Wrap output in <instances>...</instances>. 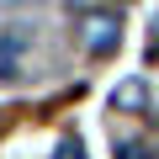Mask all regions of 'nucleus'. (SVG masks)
<instances>
[{"label": "nucleus", "instance_id": "1", "mask_svg": "<svg viewBox=\"0 0 159 159\" xmlns=\"http://www.w3.org/2000/svg\"><path fill=\"white\" fill-rule=\"evenodd\" d=\"M16 74H21V37H16L11 27H0V80L11 85Z\"/></svg>", "mask_w": 159, "mask_h": 159}]
</instances>
